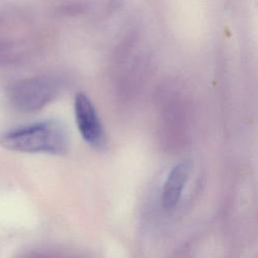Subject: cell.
Listing matches in <instances>:
<instances>
[{
    "label": "cell",
    "mask_w": 258,
    "mask_h": 258,
    "mask_svg": "<svg viewBox=\"0 0 258 258\" xmlns=\"http://www.w3.org/2000/svg\"><path fill=\"white\" fill-rule=\"evenodd\" d=\"M75 118L78 130L83 139L90 145L98 147L104 141V131L99 115L90 100L83 92L75 96Z\"/></svg>",
    "instance_id": "obj_3"
},
{
    "label": "cell",
    "mask_w": 258,
    "mask_h": 258,
    "mask_svg": "<svg viewBox=\"0 0 258 258\" xmlns=\"http://www.w3.org/2000/svg\"><path fill=\"white\" fill-rule=\"evenodd\" d=\"M0 145L17 152L61 154L69 147V134L61 122L44 120L3 132Z\"/></svg>",
    "instance_id": "obj_1"
},
{
    "label": "cell",
    "mask_w": 258,
    "mask_h": 258,
    "mask_svg": "<svg viewBox=\"0 0 258 258\" xmlns=\"http://www.w3.org/2000/svg\"><path fill=\"white\" fill-rule=\"evenodd\" d=\"M191 168L192 164L189 160H183L171 168L162 188L161 201L164 209L171 210L176 207L189 178Z\"/></svg>",
    "instance_id": "obj_4"
},
{
    "label": "cell",
    "mask_w": 258,
    "mask_h": 258,
    "mask_svg": "<svg viewBox=\"0 0 258 258\" xmlns=\"http://www.w3.org/2000/svg\"><path fill=\"white\" fill-rule=\"evenodd\" d=\"M60 81L50 75L19 80L8 88L11 104L22 112H35L50 103L60 91Z\"/></svg>",
    "instance_id": "obj_2"
}]
</instances>
